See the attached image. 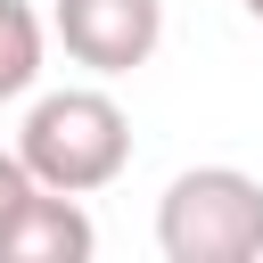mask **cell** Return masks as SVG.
<instances>
[{
    "mask_svg": "<svg viewBox=\"0 0 263 263\" xmlns=\"http://www.w3.org/2000/svg\"><path fill=\"white\" fill-rule=\"evenodd\" d=\"M238 8H247V16H255V25H263V0H238Z\"/></svg>",
    "mask_w": 263,
    "mask_h": 263,
    "instance_id": "7",
    "label": "cell"
},
{
    "mask_svg": "<svg viewBox=\"0 0 263 263\" xmlns=\"http://www.w3.org/2000/svg\"><path fill=\"white\" fill-rule=\"evenodd\" d=\"M33 189H41V181L25 173V156H16V148H0V222H8V214H16Z\"/></svg>",
    "mask_w": 263,
    "mask_h": 263,
    "instance_id": "6",
    "label": "cell"
},
{
    "mask_svg": "<svg viewBox=\"0 0 263 263\" xmlns=\"http://www.w3.org/2000/svg\"><path fill=\"white\" fill-rule=\"evenodd\" d=\"M99 230L82 214V197L66 189H33L8 222H0V263H90Z\"/></svg>",
    "mask_w": 263,
    "mask_h": 263,
    "instance_id": "4",
    "label": "cell"
},
{
    "mask_svg": "<svg viewBox=\"0 0 263 263\" xmlns=\"http://www.w3.org/2000/svg\"><path fill=\"white\" fill-rule=\"evenodd\" d=\"M16 156H25V173H33L41 189L90 197V189H107V181L132 164V115H123L107 90H90V82L41 90V99L25 107Z\"/></svg>",
    "mask_w": 263,
    "mask_h": 263,
    "instance_id": "1",
    "label": "cell"
},
{
    "mask_svg": "<svg viewBox=\"0 0 263 263\" xmlns=\"http://www.w3.org/2000/svg\"><path fill=\"white\" fill-rule=\"evenodd\" d=\"M49 33L66 41L74 66L90 74H132L156 58L164 41V0H58L49 8Z\"/></svg>",
    "mask_w": 263,
    "mask_h": 263,
    "instance_id": "3",
    "label": "cell"
},
{
    "mask_svg": "<svg viewBox=\"0 0 263 263\" xmlns=\"http://www.w3.org/2000/svg\"><path fill=\"white\" fill-rule=\"evenodd\" d=\"M49 58V25L33 16V0H0V99H25L41 82Z\"/></svg>",
    "mask_w": 263,
    "mask_h": 263,
    "instance_id": "5",
    "label": "cell"
},
{
    "mask_svg": "<svg viewBox=\"0 0 263 263\" xmlns=\"http://www.w3.org/2000/svg\"><path fill=\"white\" fill-rule=\"evenodd\" d=\"M164 263H255L263 255V181L238 164H189L156 197Z\"/></svg>",
    "mask_w": 263,
    "mask_h": 263,
    "instance_id": "2",
    "label": "cell"
}]
</instances>
